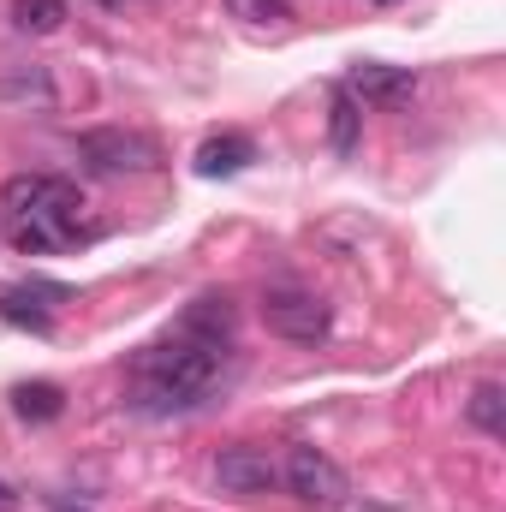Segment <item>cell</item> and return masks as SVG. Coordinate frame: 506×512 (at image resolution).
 I'll use <instances>...</instances> for the list:
<instances>
[{
    "instance_id": "6da1fadb",
    "label": "cell",
    "mask_w": 506,
    "mask_h": 512,
    "mask_svg": "<svg viewBox=\"0 0 506 512\" xmlns=\"http://www.w3.org/2000/svg\"><path fill=\"white\" fill-rule=\"evenodd\" d=\"M221 358H227V346H203L191 334H173L161 346H143L131 358V405L143 417L197 411L215 393V382H221Z\"/></svg>"
},
{
    "instance_id": "7a4b0ae2",
    "label": "cell",
    "mask_w": 506,
    "mask_h": 512,
    "mask_svg": "<svg viewBox=\"0 0 506 512\" xmlns=\"http://www.w3.org/2000/svg\"><path fill=\"white\" fill-rule=\"evenodd\" d=\"M0 209L18 221L12 227V245L24 256H42V251H66L78 239V185L72 179H54V173H12L0 185Z\"/></svg>"
},
{
    "instance_id": "3957f363",
    "label": "cell",
    "mask_w": 506,
    "mask_h": 512,
    "mask_svg": "<svg viewBox=\"0 0 506 512\" xmlns=\"http://www.w3.org/2000/svg\"><path fill=\"white\" fill-rule=\"evenodd\" d=\"M78 161H84L90 173H102V179H126V173L161 167V149H155V137H143V131L102 126V131H84V137H78Z\"/></svg>"
},
{
    "instance_id": "277c9868",
    "label": "cell",
    "mask_w": 506,
    "mask_h": 512,
    "mask_svg": "<svg viewBox=\"0 0 506 512\" xmlns=\"http://www.w3.org/2000/svg\"><path fill=\"white\" fill-rule=\"evenodd\" d=\"M280 483H286V495H298L304 507H316V512H334L346 495H352L346 471H340L322 447H292L286 465H280Z\"/></svg>"
},
{
    "instance_id": "5b68a950",
    "label": "cell",
    "mask_w": 506,
    "mask_h": 512,
    "mask_svg": "<svg viewBox=\"0 0 506 512\" xmlns=\"http://www.w3.org/2000/svg\"><path fill=\"white\" fill-rule=\"evenodd\" d=\"M262 322H268V334H280V340H292V346H316V340L334 334V310H328L316 292H298V286L268 292V298H262Z\"/></svg>"
},
{
    "instance_id": "8992f818",
    "label": "cell",
    "mask_w": 506,
    "mask_h": 512,
    "mask_svg": "<svg viewBox=\"0 0 506 512\" xmlns=\"http://www.w3.org/2000/svg\"><path fill=\"white\" fill-rule=\"evenodd\" d=\"M346 96H352L358 108H405V102L417 96V72H405V66H381V60H364V66H352V72H346Z\"/></svg>"
},
{
    "instance_id": "52a82bcc",
    "label": "cell",
    "mask_w": 506,
    "mask_h": 512,
    "mask_svg": "<svg viewBox=\"0 0 506 512\" xmlns=\"http://www.w3.org/2000/svg\"><path fill=\"white\" fill-rule=\"evenodd\" d=\"M66 298H72V286H54V280L6 286V292H0V322L30 328V334H48V328H54V304H66Z\"/></svg>"
},
{
    "instance_id": "ba28073f",
    "label": "cell",
    "mask_w": 506,
    "mask_h": 512,
    "mask_svg": "<svg viewBox=\"0 0 506 512\" xmlns=\"http://www.w3.org/2000/svg\"><path fill=\"white\" fill-rule=\"evenodd\" d=\"M215 483L227 489V495H268V489H280V465L251 447V441H239V447H227L221 459H215Z\"/></svg>"
},
{
    "instance_id": "9c48e42d",
    "label": "cell",
    "mask_w": 506,
    "mask_h": 512,
    "mask_svg": "<svg viewBox=\"0 0 506 512\" xmlns=\"http://www.w3.org/2000/svg\"><path fill=\"white\" fill-rule=\"evenodd\" d=\"M179 334H191V340H203V346H233V334H239V310H233V298H197V304H185V316H179Z\"/></svg>"
},
{
    "instance_id": "30bf717a",
    "label": "cell",
    "mask_w": 506,
    "mask_h": 512,
    "mask_svg": "<svg viewBox=\"0 0 506 512\" xmlns=\"http://www.w3.org/2000/svg\"><path fill=\"white\" fill-rule=\"evenodd\" d=\"M256 161V143L245 131H221V137H209L203 149H197V173L203 179H233V173H245Z\"/></svg>"
},
{
    "instance_id": "8fae6325",
    "label": "cell",
    "mask_w": 506,
    "mask_h": 512,
    "mask_svg": "<svg viewBox=\"0 0 506 512\" xmlns=\"http://www.w3.org/2000/svg\"><path fill=\"white\" fill-rule=\"evenodd\" d=\"M12 411H18L24 423H54V417L66 411V393L54 382H18L12 387Z\"/></svg>"
},
{
    "instance_id": "7c38bea8",
    "label": "cell",
    "mask_w": 506,
    "mask_h": 512,
    "mask_svg": "<svg viewBox=\"0 0 506 512\" xmlns=\"http://www.w3.org/2000/svg\"><path fill=\"white\" fill-rule=\"evenodd\" d=\"M465 417H471V429H483V435H506V387L501 382H477L471 387V399H465Z\"/></svg>"
},
{
    "instance_id": "4fadbf2b",
    "label": "cell",
    "mask_w": 506,
    "mask_h": 512,
    "mask_svg": "<svg viewBox=\"0 0 506 512\" xmlns=\"http://www.w3.org/2000/svg\"><path fill=\"white\" fill-rule=\"evenodd\" d=\"M12 24L30 36H54L66 24V0H12Z\"/></svg>"
},
{
    "instance_id": "5bb4252c",
    "label": "cell",
    "mask_w": 506,
    "mask_h": 512,
    "mask_svg": "<svg viewBox=\"0 0 506 512\" xmlns=\"http://www.w3.org/2000/svg\"><path fill=\"white\" fill-rule=\"evenodd\" d=\"M358 126H364V108L340 90V96H334V120H328V143H334V155H352V149H358Z\"/></svg>"
},
{
    "instance_id": "9a60e30c",
    "label": "cell",
    "mask_w": 506,
    "mask_h": 512,
    "mask_svg": "<svg viewBox=\"0 0 506 512\" xmlns=\"http://www.w3.org/2000/svg\"><path fill=\"white\" fill-rule=\"evenodd\" d=\"M0 102H36V108H54V84L42 66L18 72V78H0Z\"/></svg>"
},
{
    "instance_id": "2e32d148",
    "label": "cell",
    "mask_w": 506,
    "mask_h": 512,
    "mask_svg": "<svg viewBox=\"0 0 506 512\" xmlns=\"http://www.w3.org/2000/svg\"><path fill=\"white\" fill-rule=\"evenodd\" d=\"M227 12H233L239 24H251V30H280V24L292 18L286 0H227Z\"/></svg>"
},
{
    "instance_id": "e0dca14e",
    "label": "cell",
    "mask_w": 506,
    "mask_h": 512,
    "mask_svg": "<svg viewBox=\"0 0 506 512\" xmlns=\"http://www.w3.org/2000/svg\"><path fill=\"white\" fill-rule=\"evenodd\" d=\"M0 512H18V489L12 483H0Z\"/></svg>"
},
{
    "instance_id": "ac0fdd59",
    "label": "cell",
    "mask_w": 506,
    "mask_h": 512,
    "mask_svg": "<svg viewBox=\"0 0 506 512\" xmlns=\"http://www.w3.org/2000/svg\"><path fill=\"white\" fill-rule=\"evenodd\" d=\"M370 6H399V0H370Z\"/></svg>"
},
{
    "instance_id": "d6986e66",
    "label": "cell",
    "mask_w": 506,
    "mask_h": 512,
    "mask_svg": "<svg viewBox=\"0 0 506 512\" xmlns=\"http://www.w3.org/2000/svg\"><path fill=\"white\" fill-rule=\"evenodd\" d=\"M102 6H114V0H102Z\"/></svg>"
},
{
    "instance_id": "ffe728a7",
    "label": "cell",
    "mask_w": 506,
    "mask_h": 512,
    "mask_svg": "<svg viewBox=\"0 0 506 512\" xmlns=\"http://www.w3.org/2000/svg\"><path fill=\"white\" fill-rule=\"evenodd\" d=\"M66 512H72V507H66ZM78 512H84V507H78Z\"/></svg>"
}]
</instances>
